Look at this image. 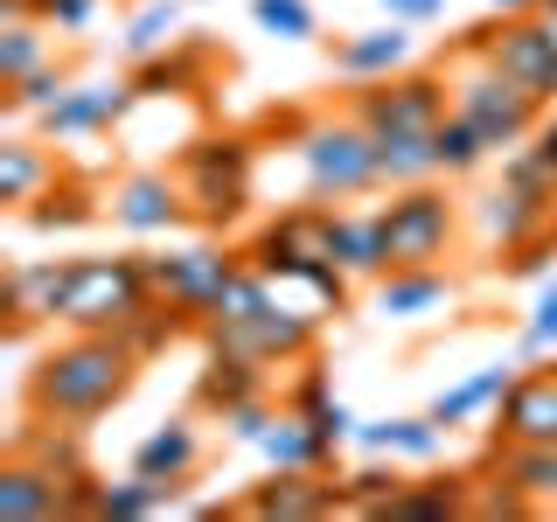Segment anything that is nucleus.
I'll use <instances>...</instances> for the list:
<instances>
[{
	"instance_id": "39",
	"label": "nucleus",
	"mask_w": 557,
	"mask_h": 522,
	"mask_svg": "<svg viewBox=\"0 0 557 522\" xmlns=\"http://www.w3.org/2000/svg\"><path fill=\"white\" fill-rule=\"evenodd\" d=\"M251 22L265 35H278V42H313L321 35V14L307 0H251Z\"/></svg>"
},
{
	"instance_id": "28",
	"label": "nucleus",
	"mask_w": 557,
	"mask_h": 522,
	"mask_svg": "<svg viewBox=\"0 0 557 522\" xmlns=\"http://www.w3.org/2000/svg\"><path fill=\"white\" fill-rule=\"evenodd\" d=\"M244 397H265V362H244V356H209L196 376V405L202 411H231Z\"/></svg>"
},
{
	"instance_id": "29",
	"label": "nucleus",
	"mask_w": 557,
	"mask_h": 522,
	"mask_svg": "<svg viewBox=\"0 0 557 522\" xmlns=\"http://www.w3.org/2000/svg\"><path fill=\"white\" fill-rule=\"evenodd\" d=\"M202 70H209V49L174 42V49H161V57L133 63V84H139V98H182V91L202 84Z\"/></svg>"
},
{
	"instance_id": "14",
	"label": "nucleus",
	"mask_w": 557,
	"mask_h": 522,
	"mask_svg": "<svg viewBox=\"0 0 557 522\" xmlns=\"http://www.w3.org/2000/svg\"><path fill=\"white\" fill-rule=\"evenodd\" d=\"M104 216H112L119 231H133V237H168V231H182L196 209H188L182 174H153V167H139V174H126V182L104 196Z\"/></svg>"
},
{
	"instance_id": "41",
	"label": "nucleus",
	"mask_w": 557,
	"mask_h": 522,
	"mask_svg": "<svg viewBox=\"0 0 557 522\" xmlns=\"http://www.w3.org/2000/svg\"><path fill=\"white\" fill-rule=\"evenodd\" d=\"M63 84H70V70H63L57 57H49L42 70H35V77L8 84V98H0V104H8V119H22V112H49V104L63 98Z\"/></svg>"
},
{
	"instance_id": "2",
	"label": "nucleus",
	"mask_w": 557,
	"mask_h": 522,
	"mask_svg": "<svg viewBox=\"0 0 557 522\" xmlns=\"http://www.w3.org/2000/svg\"><path fill=\"white\" fill-rule=\"evenodd\" d=\"M446 84H453V112L474 119L481 139H487L495 153H502V147H522V139L544 126V98L522 91L509 70H502L495 57H481L474 42L460 49V63H453V77H446Z\"/></svg>"
},
{
	"instance_id": "12",
	"label": "nucleus",
	"mask_w": 557,
	"mask_h": 522,
	"mask_svg": "<svg viewBox=\"0 0 557 522\" xmlns=\"http://www.w3.org/2000/svg\"><path fill=\"white\" fill-rule=\"evenodd\" d=\"M474 49H481V57H495L522 91H536L544 104L557 98V42H550L544 14H502L495 28L474 35Z\"/></svg>"
},
{
	"instance_id": "21",
	"label": "nucleus",
	"mask_w": 557,
	"mask_h": 522,
	"mask_svg": "<svg viewBox=\"0 0 557 522\" xmlns=\"http://www.w3.org/2000/svg\"><path fill=\"white\" fill-rule=\"evenodd\" d=\"M57 188V153L42 147V139H0V209H28Z\"/></svg>"
},
{
	"instance_id": "15",
	"label": "nucleus",
	"mask_w": 557,
	"mask_h": 522,
	"mask_svg": "<svg viewBox=\"0 0 557 522\" xmlns=\"http://www.w3.org/2000/svg\"><path fill=\"white\" fill-rule=\"evenodd\" d=\"M550 231H557V209L522 196V188H509V182H495L487 196H474V237L487 244V251H502V258H516L522 244H536Z\"/></svg>"
},
{
	"instance_id": "18",
	"label": "nucleus",
	"mask_w": 557,
	"mask_h": 522,
	"mask_svg": "<svg viewBox=\"0 0 557 522\" xmlns=\"http://www.w3.org/2000/svg\"><path fill=\"white\" fill-rule=\"evenodd\" d=\"M196 467H202V425L196 418H161V425L133 446V474H147L161 487H188Z\"/></svg>"
},
{
	"instance_id": "34",
	"label": "nucleus",
	"mask_w": 557,
	"mask_h": 522,
	"mask_svg": "<svg viewBox=\"0 0 557 522\" xmlns=\"http://www.w3.org/2000/svg\"><path fill=\"white\" fill-rule=\"evenodd\" d=\"M49 63V22H0V91L8 84H22V77H35V70Z\"/></svg>"
},
{
	"instance_id": "44",
	"label": "nucleus",
	"mask_w": 557,
	"mask_h": 522,
	"mask_svg": "<svg viewBox=\"0 0 557 522\" xmlns=\"http://www.w3.org/2000/svg\"><path fill=\"white\" fill-rule=\"evenodd\" d=\"M550 348H557V278H544V293L530 307V327H522V356H550Z\"/></svg>"
},
{
	"instance_id": "6",
	"label": "nucleus",
	"mask_w": 557,
	"mask_h": 522,
	"mask_svg": "<svg viewBox=\"0 0 557 522\" xmlns=\"http://www.w3.org/2000/svg\"><path fill=\"white\" fill-rule=\"evenodd\" d=\"M182 188H188V209L196 223L223 231V223L244 216L251 202V139L244 133H209L182 153Z\"/></svg>"
},
{
	"instance_id": "4",
	"label": "nucleus",
	"mask_w": 557,
	"mask_h": 522,
	"mask_svg": "<svg viewBox=\"0 0 557 522\" xmlns=\"http://www.w3.org/2000/svg\"><path fill=\"white\" fill-rule=\"evenodd\" d=\"M153 300V272L147 258H77L70 265V293H63V327H98V335H119L139 307Z\"/></svg>"
},
{
	"instance_id": "20",
	"label": "nucleus",
	"mask_w": 557,
	"mask_h": 522,
	"mask_svg": "<svg viewBox=\"0 0 557 522\" xmlns=\"http://www.w3.org/2000/svg\"><path fill=\"white\" fill-rule=\"evenodd\" d=\"M418 57V35L411 22H391V28H362V35H342L335 42V70L356 84H376V77H397Z\"/></svg>"
},
{
	"instance_id": "16",
	"label": "nucleus",
	"mask_w": 557,
	"mask_h": 522,
	"mask_svg": "<svg viewBox=\"0 0 557 522\" xmlns=\"http://www.w3.org/2000/svg\"><path fill=\"white\" fill-rule=\"evenodd\" d=\"M70 265H77V258H22V265H8V286H0V307H8V341H22L35 321H57V313H63Z\"/></svg>"
},
{
	"instance_id": "43",
	"label": "nucleus",
	"mask_w": 557,
	"mask_h": 522,
	"mask_svg": "<svg viewBox=\"0 0 557 522\" xmlns=\"http://www.w3.org/2000/svg\"><path fill=\"white\" fill-rule=\"evenodd\" d=\"M272 397H244V405H231V411H216V425H223V439H237V446H258L265 439V425H272Z\"/></svg>"
},
{
	"instance_id": "42",
	"label": "nucleus",
	"mask_w": 557,
	"mask_h": 522,
	"mask_svg": "<svg viewBox=\"0 0 557 522\" xmlns=\"http://www.w3.org/2000/svg\"><path fill=\"white\" fill-rule=\"evenodd\" d=\"M91 216H98V202L84 196V188H49V196L28 209L35 231H77V223H91Z\"/></svg>"
},
{
	"instance_id": "32",
	"label": "nucleus",
	"mask_w": 557,
	"mask_h": 522,
	"mask_svg": "<svg viewBox=\"0 0 557 522\" xmlns=\"http://www.w3.org/2000/svg\"><path fill=\"white\" fill-rule=\"evenodd\" d=\"M174 495H182V487H161V481H147V474L98 481V487H91V515H119V522H133V515H161V509H174Z\"/></svg>"
},
{
	"instance_id": "13",
	"label": "nucleus",
	"mask_w": 557,
	"mask_h": 522,
	"mask_svg": "<svg viewBox=\"0 0 557 522\" xmlns=\"http://www.w3.org/2000/svg\"><path fill=\"white\" fill-rule=\"evenodd\" d=\"M335 509H348L342 474H307V467H272V481H258L237 501V515H251V522H321Z\"/></svg>"
},
{
	"instance_id": "23",
	"label": "nucleus",
	"mask_w": 557,
	"mask_h": 522,
	"mask_svg": "<svg viewBox=\"0 0 557 522\" xmlns=\"http://www.w3.org/2000/svg\"><path fill=\"white\" fill-rule=\"evenodd\" d=\"M453 300V278L440 265H397L376 278V307L391 313V321H425L432 307Z\"/></svg>"
},
{
	"instance_id": "24",
	"label": "nucleus",
	"mask_w": 557,
	"mask_h": 522,
	"mask_svg": "<svg viewBox=\"0 0 557 522\" xmlns=\"http://www.w3.org/2000/svg\"><path fill=\"white\" fill-rule=\"evenodd\" d=\"M356 439L370 452H391V460H440L446 425L440 418H356Z\"/></svg>"
},
{
	"instance_id": "45",
	"label": "nucleus",
	"mask_w": 557,
	"mask_h": 522,
	"mask_svg": "<svg viewBox=\"0 0 557 522\" xmlns=\"http://www.w3.org/2000/svg\"><path fill=\"white\" fill-rule=\"evenodd\" d=\"M383 8H391V22H440V14H446V0H383Z\"/></svg>"
},
{
	"instance_id": "35",
	"label": "nucleus",
	"mask_w": 557,
	"mask_h": 522,
	"mask_svg": "<svg viewBox=\"0 0 557 522\" xmlns=\"http://www.w3.org/2000/svg\"><path fill=\"white\" fill-rule=\"evenodd\" d=\"M174 42H182V0H147V8H133V22H126V57L133 63L161 57Z\"/></svg>"
},
{
	"instance_id": "36",
	"label": "nucleus",
	"mask_w": 557,
	"mask_h": 522,
	"mask_svg": "<svg viewBox=\"0 0 557 522\" xmlns=\"http://www.w3.org/2000/svg\"><path fill=\"white\" fill-rule=\"evenodd\" d=\"M376 182L383 188L440 182V167H432V139H376Z\"/></svg>"
},
{
	"instance_id": "9",
	"label": "nucleus",
	"mask_w": 557,
	"mask_h": 522,
	"mask_svg": "<svg viewBox=\"0 0 557 522\" xmlns=\"http://www.w3.org/2000/svg\"><path fill=\"white\" fill-rule=\"evenodd\" d=\"M147 272H153V293L182 313L188 327H202L209 313H216L223 300V286L244 272V258L231 251H216V244H188V251H161V258H147Z\"/></svg>"
},
{
	"instance_id": "25",
	"label": "nucleus",
	"mask_w": 557,
	"mask_h": 522,
	"mask_svg": "<svg viewBox=\"0 0 557 522\" xmlns=\"http://www.w3.org/2000/svg\"><path fill=\"white\" fill-rule=\"evenodd\" d=\"M446 515H474V487L467 481H405L376 522H446Z\"/></svg>"
},
{
	"instance_id": "3",
	"label": "nucleus",
	"mask_w": 557,
	"mask_h": 522,
	"mask_svg": "<svg viewBox=\"0 0 557 522\" xmlns=\"http://www.w3.org/2000/svg\"><path fill=\"white\" fill-rule=\"evenodd\" d=\"M300 167H307V196L313 202H348L370 196L376 182V133L356 112L342 119H307L300 126Z\"/></svg>"
},
{
	"instance_id": "17",
	"label": "nucleus",
	"mask_w": 557,
	"mask_h": 522,
	"mask_svg": "<svg viewBox=\"0 0 557 522\" xmlns=\"http://www.w3.org/2000/svg\"><path fill=\"white\" fill-rule=\"evenodd\" d=\"M0 515L14 522H49V515H84L77 487L63 474H49L42 460H28V452H14L8 467H0Z\"/></svg>"
},
{
	"instance_id": "5",
	"label": "nucleus",
	"mask_w": 557,
	"mask_h": 522,
	"mask_svg": "<svg viewBox=\"0 0 557 522\" xmlns=\"http://www.w3.org/2000/svg\"><path fill=\"white\" fill-rule=\"evenodd\" d=\"M348 112L376 139H432V126L453 112V84H446V70H397V77L362 84Z\"/></svg>"
},
{
	"instance_id": "19",
	"label": "nucleus",
	"mask_w": 557,
	"mask_h": 522,
	"mask_svg": "<svg viewBox=\"0 0 557 522\" xmlns=\"http://www.w3.org/2000/svg\"><path fill=\"white\" fill-rule=\"evenodd\" d=\"M502 439H530V446H557V370H530L516 376V390L495 411Z\"/></svg>"
},
{
	"instance_id": "37",
	"label": "nucleus",
	"mask_w": 557,
	"mask_h": 522,
	"mask_svg": "<svg viewBox=\"0 0 557 522\" xmlns=\"http://www.w3.org/2000/svg\"><path fill=\"white\" fill-rule=\"evenodd\" d=\"M182 327H188V321H182V313H174V307L161 300V293H153V300L139 307L126 327H119V335H126V348H133L139 362H147V356H161V348H168L174 335H182Z\"/></svg>"
},
{
	"instance_id": "38",
	"label": "nucleus",
	"mask_w": 557,
	"mask_h": 522,
	"mask_svg": "<svg viewBox=\"0 0 557 522\" xmlns=\"http://www.w3.org/2000/svg\"><path fill=\"white\" fill-rule=\"evenodd\" d=\"M502 182H509V188H522V196H536V202H550V209H557V167H550V153L536 147V139H530V147H516L509 161H502Z\"/></svg>"
},
{
	"instance_id": "7",
	"label": "nucleus",
	"mask_w": 557,
	"mask_h": 522,
	"mask_svg": "<svg viewBox=\"0 0 557 522\" xmlns=\"http://www.w3.org/2000/svg\"><path fill=\"white\" fill-rule=\"evenodd\" d=\"M376 216H383V244H391V272L397 265H446L453 237H460V209H453L446 188H432V182L397 188Z\"/></svg>"
},
{
	"instance_id": "46",
	"label": "nucleus",
	"mask_w": 557,
	"mask_h": 522,
	"mask_svg": "<svg viewBox=\"0 0 557 522\" xmlns=\"http://www.w3.org/2000/svg\"><path fill=\"white\" fill-rule=\"evenodd\" d=\"M530 139H536V147H544V153H550V167H557V119H544V126H536Z\"/></svg>"
},
{
	"instance_id": "1",
	"label": "nucleus",
	"mask_w": 557,
	"mask_h": 522,
	"mask_svg": "<svg viewBox=\"0 0 557 522\" xmlns=\"http://www.w3.org/2000/svg\"><path fill=\"white\" fill-rule=\"evenodd\" d=\"M139 356L126 348V335H98V327H70V341H57L28 376V411L57 418V425H84L104 418L119 397L133 390Z\"/></svg>"
},
{
	"instance_id": "31",
	"label": "nucleus",
	"mask_w": 557,
	"mask_h": 522,
	"mask_svg": "<svg viewBox=\"0 0 557 522\" xmlns=\"http://www.w3.org/2000/svg\"><path fill=\"white\" fill-rule=\"evenodd\" d=\"M286 405H293V411H300V418H307V425H313V432H321V439H327V446H342V439H356V411H348V405H342V397H335V383H327V370H307L300 383H293V397H286Z\"/></svg>"
},
{
	"instance_id": "8",
	"label": "nucleus",
	"mask_w": 557,
	"mask_h": 522,
	"mask_svg": "<svg viewBox=\"0 0 557 522\" xmlns=\"http://www.w3.org/2000/svg\"><path fill=\"white\" fill-rule=\"evenodd\" d=\"M202 341H209V356H244V362H265V370L272 362H307L321 348V313L272 300L251 321H209Z\"/></svg>"
},
{
	"instance_id": "33",
	"label": "nucleus",
	"mask_w": 557,
	"mask_h": 522,
	"mask_svg": "<svg viewBox=\"0 0 557 522\" xmlns=\"http://www.w3.org/2000/svg\"><path fill=\"white\" fill-rule=\"evenodd\" d=\"M487 153H495V147L481 139V126H474V119L446 112L440 126H432V167H440L446 182H453V174H474V167L487 161Z\"/></svg>"
},
{
	"instance_id": "10",
	"label": "nucleus",
	"mask_w": 557,
	"mask_h": 522,
	"mask_svg": "<svg viewBox=\"0 0 557 522\" xmlns=\"http://www.w3.org/2000/svg\"><path fill=\"white\" fill-rule=\"evenodd\" d=\"M258 272H272L278 286H286L293 272H307V265H321V258H335V202H307V209H286L278 223H265L258 231L251 251Z\"/></svg>"
},
{
	"instance_id": "11",
	"label": "nucleus",
	"mask_w": 557,
	"mask_h": 522,
	"mask_svg": "<svg viewBox=\"0 0 557 522\" xmlns=\"http://www.w3.org/2000/svg\"><path fill=\"white\" fill-rule=\"evenodd\" d=\"M139 104V84L133 77H70L63 84V98L42 112V139L57 147V139H98V133H112L119 119H126Z\"/></svg>"
},
{
	"instance_id": "40",
	"label": "nucleus",
	"mask_w": 557,
	"mask_h": 522,
	"mask_svg": "<svg viewBox=\"0 0 557 522\" xmlns=\"http://www.w3.org/2000/svg\"><path fill=\"white\" fill-rule=\"evenodd\" d=\"M397 487H405V474H397V467H362V474H348L342 481V501L356 515H383L397 501Z\"/></svg>"
},
{
	"instance_id": "48",
	"label": "nucleus",
	"mask_w": 557,
	"mask_h": 522,
	"mask_svg": "<svg viewBox=\"0 0 557 522\" xmlns=\"http://www.w3.org/2000/svg\"><path fill=\"white\" fill-rule=\"evenodd\" d=\"M536 14H550V22H557V0H544V8H536Z\"/></svg>"
},
{
	"instance_id": "22",
	"label": "nucleus",
	"mask_w": 557,
	"mask_h": 522,
	"mask_svg": "<svg viewBox=\"0 0 557 522\" xmlns=\"http://www.w3.org/2000/svg\"><path fill=\"white\" fill-rule=\"evenodd\" d=\"M258 460H265V467H307V474H335V446H327L293 405L265 425V439H258Z\"/></svg>"
},
{
	"instance_id": "26",
	"label": "nucleus",
	"mask_w": 557,
	"mask_h": 522,
	"mask_svg": "<svg viewBox=\"0 0 557 522\" xmlns=\"http://www.w3.org/2000/svg\"><path fill=\"white\" fill-rule=\"evenodd\" d=\"M335 265L348 278H383V272H391L383 216H348V209H335Z\"/></svg>"
},
{
	"instance_id": "47",
	"label": "nucleus",
	"mask_w": 557,
	"mask_h": 522,
	"mask_svg": "<svg viewBox=\"0 0 557 522\" xmlns=\"http://www.w3.org/2000/svg\"><path fill=\"white\" fill-rule=\"evenodd\" d=\"M487 8H495V14H536L544 0H487Z\"/></svg>"
},
{
	"instance_id": "30",
	"label": "nucleus",
	"mask_w": 557,
	"mask_h": 522,
	"mask_svg": "<svg viewBox=\"0 0 557 522\" xmlns=\"http://www.w3.org/2000/svg\"><path fill=\"white\" fill-rule=\"evenodd\" d=\"M516 390V370H481V376H467V383H453V390L432 397V418L453 432V425H467V418H481V411H502V397Z\"/></svg>"
},
{
	"instance_id": "27",
	"label": "nucleus",
	"mask_w": 557,
	"mask_h": 522,
	"mask_svg": "<svg viewBox=\"0 0 557 522\" xmlns=\"http://www.w3.org/2000/svg\"><path fill=\"white\" fill-rule=\"evenodd\" d=\"M495 474L516 481L536 509H557V446H530V439H502Z\"/></svg>"
}]
</instances>
